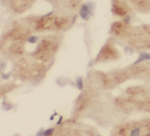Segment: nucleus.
Listing matches in <instances>:
<instances>
[{"mask_svg":"<svg viewBox=\"0 0 150 136\" xmlns=\"http://www.w3.org/2000/svg\"><path fill=\"white\" fill-rule=\"evenodd\" d=\"M77 85L78 88L79 89H83V79L81 77H79L77 79Z\"/></svg>","mask_w":150,"mask_h":136,"instance_id":"nucleus-11","label":"nucleus"},{"mask_svg":"<svg viewBox=\"0 0 150 136\" xmlns=\"http://www.w3.org/2000/svg\"><path fill=\"white\" fill-rule=\"evenodd\" d=\"M54 130V128H49V129H47V130H45L43 131V132H41V135H46V136H48V135H52V134H53Z\"/></svg>","mask_w":150,"mask_h":136,"instance_id":"nucleus-10","label":"nucleus"},{"mask_svg":"<svg viewBox=\"0 0 150 136\" xmlns=\"http://www.w3.org/2000/svg\"><path fill=\"white\" fill-rule=\"evenodd\" d=\"M129 11V6L124 0H113V12L114 14L120 17H124L128 14Z\"/></svg>","mask_w":150,"mask_h":136,"instance_id":"nucleus-3","label":"nucleus"},{"mask_svg":"<svg viewBox=\"0 0 150 136\" xmlns=\"http://www.w3.org/2000/svg\"><path fill=\"white\" fill-rule=\"evenodd\" d=\"M92 5L89 4H84L81 6L80 9V15L83 19L88 20L92 13Z\"/></svg>","mask_w":150,"mask_h":136,"instance_id":"nucleus-5","label":"nucleus"},{"mask_svg":"<svg viewBox=\"0 0 150 136\" xmlns=\"http://www.w3.org/2000/svg\"><path fill=\"white\" fill-rule=\"evenodd\" d=\"M141 128L140 127H133L132 128V130H131L129 133L130 135H139L141 134Z\"/></svg>","mask_w":150,"mask_h":136,"instance_id":"nucleus-8","label":"nucleus"},{"mask_svg":"<svg viewBox=\"0 0 150 136\" xmlns=\"http://www.w3.org/2000/svg\"><path fill=\"white\" fill-rule=\"evenodd\" d=\"M140 12L150 11V0H129Z\"/></svg>","mask_w":150,"mask_h":136,"instance_id":"nucleus-4","label":"nucleus"},{"mask_svg":"<svg viewBox=\"0 0 150 136\" xmlns=\"http://www.w3.org/2000/svg\"><path fill=\"white\" fill-rule=\"evenodd\" d=\"M52 2L55 3L57 5L68 6L70 8L76 7L79 0H51Z\"/></svg>","mask_w":150,"mask_h":136,"instance_id":"nucleus-6","label":"nucleus"},{"mask_svg":"<svg viewBox=\"0 0 150 136\" xmlns=\"http://www.w3.org/2000/svg\"><path fill=\"white\" fill-rule=\"evenodd\" d=\"M34 1L35 0H8V5L14 12L21 14L31 7Z\"/></svg>","mask_w":150,"mask_h":136,"instance_id":"nucleus-2","label":"nucleus"},{"mask_svg":"<svg viewBox=\"0 0 150 136\" xmlns=\"http://www.w3.org/2000/svg\"><path fill=\"white\" fill-rule=\"evenodd\" d=\"M148 59H150V54L149 53H147V52H143L142 54H141L140 55L138 59L136 61V62L135 63V64H137L142 62V61H144V60H148Z\"/></svg>","mask_w":150,"mask_h":136,"instance_id":"nucleus-7","label":"nucleus"},{"mask_svg":"<svg viewBox=\"0 0 150 136\" xmlns=\"http://www.w3.org/2000/svg\"><path fill=\"white\" fill-rule=\"evenodd\" d=\"M10 74H11V73H8V74H2V76H3V79H8V77H10Z\"/></svg>","mask_w":150,"mask_h":136,"instance_id":"nucleus-12","label":"nucleus"},{"mask_svg":"<svg viewBox=\"0 0 150 136\" xmlns=\"http://www.w3.org/2000/svg\"><path fill=\"white\" fill-rule=\"evenodd\" d=\"M52 12L42 16L39 19L36 28L40 30H59L67 28L69 26L71 20L67 17L63 16H52Z\"/></svg>","mask_w":150,"mask_h":136,"instance_id":"nucleus-1","label":"nucleus"},{"mask_svg":"<svg viewBox=\"0 0 150 136\" xmlns=\"http://www.w3.org/2000/svg\"><path fill=\"white\" fill-rule=\"evenodd\" d=\"M38 40V37L35 35H30L27 38V41L30 43H35Z\"/></svg>","mask_w":150,"mask_h":136,"instance_id":"nucleus-9","label":"nucleus"}]
</instances>
